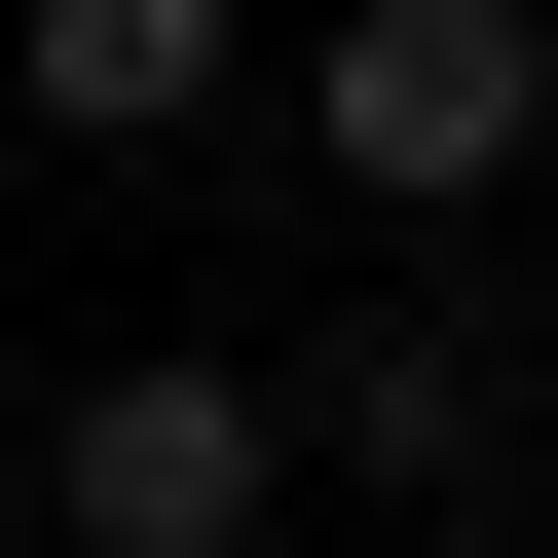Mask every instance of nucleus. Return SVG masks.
I'll return each mask as SVG.
<instances>
[{
	"instance_id": "1",
	"label": "nucleus",
	"mask_w": 558,
	"mask_h": 558,
	"mask_svg": "<svg viewBox=\"0 0 558 558\" xmlns=\"http://www.w3.org/2000/svg\"><path fill=\"white\" fill-rule=\"evenodd\" d=\"M299 149H336L373 223H484V186L558 149V0H336V38H299Z\"/></svg>"
},
{
	"instance_id": "2",
	"label": "nucleus",
	"mask_w": 558,
	"mask_h": 558,
	"mask_svg": "<svg viewBox=\"0 0 558 558\" xmlns=\"http://www.w3.org/2000/svg\"><path fill=\"white\" fill-rule=\"evenodd\" d=\"M260 484H299V410H260V373H75V447H38L75 558H260Z\"/></svg>"
},
{
	"instance_id": "3",
	"label": "nucleus",
	"mask_w": 558,
	"mask_h": 558,
	"mask_svg": "<svg viewBox=\"0 0 558 558\" xmlns=\"http://www.w3.org/2000/svg\"><path fill=\"white\" fill-rule=\"evenodd\" d=\"M223 75H260V38H223V0H38V112H75V149H186Z\"/></svg>"
},
{
	"instance_id": "4",
	"label": "nucleus",
	"mask_w": 558,
	"mask_h": 558,
	"mask_svg": "<svg viewBox=\"0 0 558 558\" xmlns=\"http://www.w3.org/2000/svg\"><path fill=\"white\" fill-rule=\"evenodd\" d=\"M484 410H521V336H447V299L336 373V447H373V484H484Z\"/></svg>"
}]
</instances>
